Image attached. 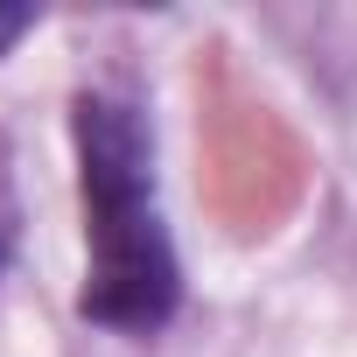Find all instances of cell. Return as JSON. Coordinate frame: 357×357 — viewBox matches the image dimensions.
<instances>
[{"mask_svg": "<svg viewBox=\"0 0 357 357\" xmlns=\"http://www.w3.org/2000/svg\"><path fill=\"white\" fill-rule=\"evenodd\" d=\"M77 190H84V315L98 329L147 336L175 315L183 301V266H175V238L161 225L154 197V140L140 105L112 91L77 98Z\"/></svg>", "mask_w": 357, "mask_h": 357, "instance_id": "6da1fadb", "label": "cell"}, {"mask_svg": "<svg viewBox=\"0 0 357 357\" xmlns=\"http://www.w3.org/2000/svg\"><path fill=\"white\" fill-rule=\"evenodd\" d=\"M29 29H36V8H0V50L15 36H29Z\"/></svg>", "mask_w": 357, "mask_h": 357, "instance_id": "7a4b0ae2", "label": "cell"}, {"mask_svg": "<svg viewBox=\"0 0 357 357\" xmlns=\"http://www.w3.org/2000/svg\"><path fill=\"white\" fill-rule=\"evenodd\" d=\"M0 266H8V238H0Z\"/></svg>", "mask_w": 357, "mask_h": 357, "instance_id": "3957f363", "label": "cell"}]
</instances>
